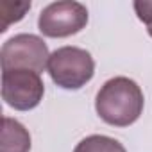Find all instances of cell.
<instances>
[{"mask_svg":"<svg viewBox=\"0 0 152 152\" xmlns=\"http://www.w3.org/2000/svg\"><path fill=\"white\" fill-rule=\"evenodd\" d=\"M136 16L140 18V22L145 23L148 36L152 38V0H136L132 4Z\"/></svg>","mask_w":152,"mask_h":152,"instance_id":"9c48e42d","label":"cell"},{"mask_svg":"<svg viewBox=\"0 0 152 152\" xmlns=\"http://www.w3.org/2000/svg\"><path fill=\"white\" fill-rule=\"evenodd\" d=\"M47 72L56 86L63 90H81L95 73L91 54L79 47H61L50 54Z\"/></svg>","mask_w":152,"mask_h":152,"instance_id":"7a4b0ae2","label":"cell"},{"mask_svg":"<svg viewBox=\"0 0 152 152\" xmlns=\"http://www.w3.org/2000/svg\"><path fill=\"white\" fill-rule=\"evenodd\" d=\"M29 9H31V2L2 0L0 2V32H6L11 23L20 22Z\"/></svg>","mask_w":152,"mask_h":152,"instance_id":"ba28073f","label":"cell"},{"mask_svg":"<svg viewBox=\"0 0 152 152\" xmlns=\"http://www.w3.org/2000/svg\"><path fill=\"white\" fill-rule=\"evenodd\" d=\"M31 150V134L29 131L15 118H2V141L0 152H29Z\"/></svg>","mask_w":152,"mask_h":152,"instance_id":"8992f818","label":"cell"},{"mask_svg":"<svg viewBox=\"0 0 152 152\" xmlns=\"http://www.w3.org/2000/svg\"><path fill=\"white\" fill-rule=\"evenodd\" d=\"M73 152H127V150L115 138L104 134H91L81 140L77 147L73 148Z\"/></svg>","mask_w":152,"mask_h":152,"instance_id":"52a82bcc","label":"cell"},{"mask_svg":"<svg viewBox=\"0 0 152 152\" xmlns=\"http://www.w3.org/2000/svg\"><path fill=\"white\" fill-rule=\"evenodd\" d=\"M88 25V9L81 2L59 0L48 4L38 18V29L47 38H68Z\"/></svg>","mask_w":152,"mask_h":152,"instance_id":"277c9868","label":"cell"},{"mask_svg":"<svg viewBox=\"0 0 152 152\" xmlns=\"http://www.w3.org/2000/svg\"><path fill=\"white\" fill-rule=\"evenodd\" d=\"M45 95V84L39 73L32 70H4L2 99L16 111H31L39 106Z\"/></svg>","mask_w":152,"mask_h":152,"instance_id":"5b68a950","label":"cell"},{"mask_svg":"<svg viewBox=\"0 0 152 152\" xmlns=\"http://www.w3.org/2000/svg\"><path fill=\"white\" fill-rule=\"evenodd\" d=\"M141 88L129 77H113L104 83L95 99L97 115L109 125L129 127L143 113Z\"/></svg>","mask_w":152,"mask_h":152,"instance_id":"6da1fadb","label":"cell"},{"mask_svg":"<svg viewBox=\"0 0 152 152\" xmlns=\"http://www.w3.org/2000/svg\"><path fill=\"white\" fill-rule=\"evenodd\" d=\"M48 47L36 34H16L0 48V64L4 70H32L41 73L48 66Z\"/></svg>","mask_w":152,"mask_h":152,"instance_id":"3957f363","label":"cell"}]
</instances>
